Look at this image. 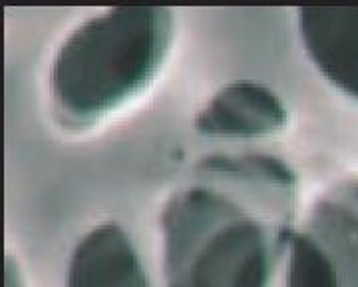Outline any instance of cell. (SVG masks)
Returning a JSON list of instances; mask_svg holds the SVG:
<instances>
[{"label":"cell","instance_id":"cell-1","mask_svg":"<svg viewBox=\"0 0 358 287\" xmlns=\"http://www.w3.org/2000/svg\"><path fill=\"white\" fill-rule=\"evenodd\" d=\"M294 214L296 176L279 158H203L162 214L166 287H271Z\"/></svg>","mask_w":358,"mask_h":287},{"label":"cell","instance_id":"cell-2","mask_svg":"<svg viewBox=\"0 0 358 287\" xmlns=\"http://www.w3.org/2000/svg\"><path fill=\"white\" fill-rule=\"evenodd\" d=\"M176 34L164 6H115L74 28L54 56L50 106L66 130H86L143 92Z\"/></svg>","mask_w":358,"mask_h":287},{"label":"cell","instance_id":"cell-3","mask_svg":"<svg viewBox=\"0 0 358 287\" xmlns=\"http://www.w3.org/2000/svg\"><path fill=\"white\" fill-rule=\"evenodd\" d=\"M271 287H358V180L338 182L313 204Z\"/></svg>","mask_w":358,"mask_h":287},{"label":"cell","instance_id":"cell-4","mask_svg":"<svg viewBox=\"0 0 358 287\" xmlns=\"http://www.w3.org/2000/svg\"><path fill=\"white\" fill-rule=\"evenodd\" d=\"M296 27L310 62L358 102V6H303Z\"/></svg>","mask_w":358,"mask_h":287},{"label":"cell","instance_id":"cell-5","mask_svg":"<svg viewBox=\"0 0 358 287\" xmlns=\"http://www.w3.org/2000/svg\"><path fill=\"white\" fill-rule=\"evenodd\" d=\"M289 124L287 106L257 82H231L199 110L195 130L209 138H261Z\"/></svg>","mask_w":358,"mask_h":287},{"label":"cell","instance_id":"cell-6","mask_svg":"<svg viewBox=\"0 0 358 287\" xmlns=\"http://www.w3.org/2000/svg\"><path fill=\"white\" fill-rule=\"evenodd\" d=\"M66 287H152L128 232L106 222L84 235L70 255Z\"/></svg>","mask_w":358,"mask_h":287},{"label":"cell","instance_id":"cell-7","mask_svg":"<svg viewBox=\"0 0 358 287\" xmlns=\"http://www.w3.org/2000/svg\"><path fill=\"white\" fill-rule=\"evenodd\" d=\"M6 286L8 287H22L20 286V281H18V275L14 274V270H13V263H10V260H8V272H6Z\"/></svg>","mask_w":358,"mask_h":287}]
</instances>
